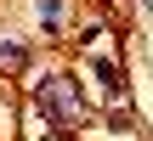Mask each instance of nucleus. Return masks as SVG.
<instances>
[{
  "mask_svg": "<svg viewBox=\"0 0 153 141\" xmlns=\"http://www.w3.org/2000/svg\"><path fill=\"white\" fill-rule=\"evenodd\" d=\"M91 79H97V90L114 96V102H125V90H131V85H125V68L108 62V57H91Z\"/></svg>",
  "mask_w": 153,
  "mask_h": 141,
  "instance_id": "f03ea898",
  "label": "nucleus"
},
{
  "mask_svg": "<svg viewBox=\"0 0 153 141\" xmlns=\"http://www.w3.org/2000/svg\"><path fill=\"white\" fill-rule=\"evenodd\" d=\"M62 17H68V0H34V23H40L51 40L62 34Z\"/></svg>",
  "mask_w": 153,
  "mask_h": 141,
  "instance_id": "7ed1b4c3",
  "label": "nucleus"
},
{
  "mask_svg": "<svg viewBox=\"0 0 153 141\" xmlns=\"http://www.w3.org/2000/svg\"><path fill=\"white\" fill-rule=\"evenodd\" d=\"M97 40H102V23H85V28H79V51H91Z\"/></svg>",
  "mask_w": 153,
  "mask_h": 141,
  "instance_id": "39448f33",
  "label": "nucleus"
},
{
  "mask_svg": "<svg viewBox=\"0 0 153 141\" xmlns=\"http://www.w3.org/2000/svg\"><path fill=\"white\" fill-rule=\"evenodd\" d=\"M142 11H148V17H153V0H142Z\"/></svg>",
  "mask_w": 153,
  "mask_h": 141,
  "instance_id": "423d86ee",
  "label": "nucleus"
},
{
  "mask_svg": "<svg viewBox=\"0 0 153 141\" xmlns=\"http://www.w3.org/2000/svg\"><path fill=\"white\" fill-rule=\"evenodd\" d=\"M34 107H40V124L68 130V124L85 113V96H79V85H74L68 73H51V79H40V85H34Z\"/></svg>",
  "mask_w": 153,
  "mask_h": 141,
  "instance_id": "f257e3e1",
  "label": "nucleus"
},
{
  "mask_svg": "<svg viewBox=\"0 0 153 141\" xmlns=\"http://www.w3.org/2000/svg\"><path fill=\"white\" fill-rule=\"evenodd\" d=\"M0 68H28V45H17V40H0Z\"/></svg>",
  "mask_w": 153,
  "mask_h": 141,
  "instance_id": "20e7f679",
  "label": "nucleus"
}]
</instances>
